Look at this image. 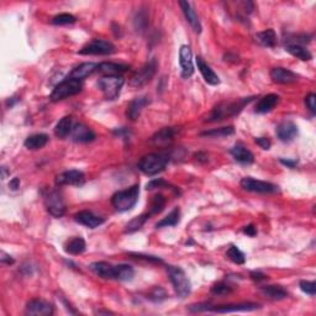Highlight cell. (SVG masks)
<instances>
[{"instance_id": "42", "label": "cell", "mask_w": 316, "mask_h": 316, "mask_svg": "<svg viewBox=\"0 0 316 316\" xmlns=\"http://www.w3.org/2000/svg\"><path fill=\"white\" fill-rule=\"evenodd\" d=\"M171 187H172V185L168 184L167 182L163 181V179H153V181L147 183L146 189L147 190H152V189H156V188H170V189H172V190H176V192H178V190H177L176 188H171Z\"/></svg>"}, {"instance_id": "52", "label": "cell", "mask_w": 316, "mask_h": 316, "mask_svg": "<svg viewBox=\"0 0 316 316\" xmlns=\"http://www.w3.org/2000/svg\"><path fill=\"white\" fill-rule=\"evenodd\" d=\"M9 187H10V189H13V190H16L18 188H20V179L14 178L13 181H10Z\"/></svg>"}, {"instance_id": "44", "label": "cell", "mask_w": 316, "mask_h": 316, "mask_svg": "<svg viewBox=\"0 0 316 316\" xmlns=\"http://www.w3.org/2000/svg\"><path fill=\"white\" fill-rule=\"evenodd\" d=\"M149 298H151L153 301H156V303L157 301H162L166 299V292L162 289V288L156 287L153 289V292L151 293V296H149Z\"/></svg>"}, {"instance_id": "18", "label": "cell", "mask_w": 316, "mask_h": 316, "mask_svg": "<svg viewBox=\"0 0 316 316\" xmlns=\"http://www.w3.org/2000/svg\"><path fill=\"white\" fill-rule=\"evenodd\" d=\"M271 78L273 79L274 83H278V84H292L298 80V76L290 69L277 67L271 71Z\"/></svg>"}, {"instance_id": "21", "label": "cell", "mask_w": 316, "mask_h": 316, "mask_svg": "<svg viewBox=\"0 0 316 316\" xmlns=\"http://www.w3.org/2000/svg\"><path fill=\"white\" fill-rule=\"evenodd\" d=\"M196 66H198L199 72L201 73L203 78L207 84L210 85H218L220 83V78H219L218 74L213 71L212 67H210L207 63L204 62V60L201 57H196Z\"/></svg>"}, {"instance_id": "33", "label": "cell", "mask_w": 316, "mask_h": 316, "mask_svg": "<svg viewBox=\"0 0 316 316\" xmlns=\"http://www.w3.org/2000/svg\"><path fill=\"white\" fill-rule=\"evenodd\" d=\"M287 52H289L292 56L296 57L300 61H310L312 58L311 54H310L305 47H303L301 45H295V43H293V45H288Z\"/></svg>"}, {"instance_id": "54", "label": "cell", "mask_w": 316, "mask_h": 316, "mask_svg": "<svg viewBox=\"0 0 316 316\" xmlns=\"http://www.w3.org/2000/svg\"><path fill=\"white\" fill-rule=\"evenodd\" d=\"M114 134L118 135V136H125V135H129L130 132L127 131L125 127H123V129H118V130H114Z\"/></svg>"}, {"instance_id": "39", "label": "cell", "mask_w": 316, "mask_h": 316, "mask_svg": "<svg viewBox=\"0 0 316 316\" xmlns=\"http://www.w3.org/2000/svg\"><path fill=\"white\" fill-rule=\"evenodd\" d=\"M226 256L227 258L232 260L234 263H236V265H245L246 262L245 253L240 248L236 247V246H231V247L227 249Z\"/></svg>"}, {"instance_id": "36", "label": "cell", "mask_w": 316, "mask_h": 316, "mask_svg": "<svg viewBox=\"0 0 316 316\" xmlns=\"http://www.w3.org/2000/svg\"><path fill=\"white\" fill-rule=\"evenodd\" d=\"M149 216H151L149 215V213L148 214H142L140 216H136V218L132 219L129 224H126V226H125V232H126V234H132V232L140 230L141 227L145 225V223L148 220Z\"/></svg>"}, {"instance_id": "19", "label": "cell", "mask_w": 316, "mask_h": 316, "mask_svg": "<svg viewBox=\"0 0 316 316\" xmlns=\"http://www.w3.org/2000/svg\"><path fill=\"white\" fill-rule=\"evenodd\" d=\"M90 270L102 279H115L116 277V267L108 262L91 263Z\"/></svg>"}, {"instance_id": "5", "label": "cell", "mask_w": 316, "mask_h": 316, "mask_svg": "<svg viewBox=\"0 0 316 316\" xmlns=\"http://www.w3.org/2000/svg\"><path fill=\"white\" fill-rule=\"evenodd\" d=\"M82 89L83 84L80 80L68 78L56 85V88H55L51 94V100L55 102L63 100V99L69 98V96L77 95V94H79L82 91Z\"/></svg>"}, {"instance_id": "23", "label": "cell", "mask_w": 316, "mask_h": 316, "mask_svg": "<svg viewBox=\"0 0 316 316\" xmlns=\"http://www.w3.org/2000/svg\"><path fill=\"white\" fill-rule=\"evenodd\" d=\"M278 102L279 96L277 95V94H268V95H265L258 102H257L256 108H254V112L258 114L270 113L278 105Z\"/></svg>"}, {"instance_id": "30", "label": "cell", "mask_w": 316, "mask_h": 316, "mask_svg": "<svg viewBox=\"0 0 316 316\" xmlns=\"http://www.w3.org/2000/svg\"><path fill=\"white\" fill-rule=\"evenodd\" d=\"M72 129H73V119L72 116H65L58 121L55 127V135L58 138H65L71 134Z\"/></svg>"}, {"instance_id": "16", "label": "cell", "mask_w": 316, "mask_h": 316, "mask_svg": "<svg viewBox=\"0 0 316 316\" xmlns=\"http://www.w3.org/2000/svg\"><path fill=\"white\" fill-rule=\"evenodd\" d=\"M74 220L78 224H80V225H84L89 227V229H95V227H99L104 224V219L93 214L91 212H88V210L77 213V214L74 215Z\"/></svg>"}, {"instance_id": "26", "label": "cell", "mask_w": 316, "mask_h": 316, "mask_svg": "<svg viewBox=\"0 0 316 316\" xmlns=\"http://www.w3.org/2000/svg\"><path fill=\"white\" fill-rule=\"evenodd\" d=\"M130 67L127 65H121V63H114V62H102L98 65V69L102 74L107 76H120V74L125 73Z\"/></svg>"}, {"instance_id": "40", "label": "cell", "mask_w": 316, "mask_h": 316, "mask_svg": "<svg viewBox=\"0 0 316 316\" xmlns=\"http://www.w3.org/2000/svg\"><path fill=\"white\" fill-rule=\"evenodd\" d=\"M231 292H232V287L225 282H219L212 287V293L214 294V295L223 296V295H227V294H230Z\"/></svg>"}, {"instance_id": "53", "label": "cell", "mask_w": 316, "mask_h": 316, "mask_svg": "<svg viewBox=\"0 0 316 316\" xmlns=\"http://www.w3.org/2000/svg\"><path fill=\"white\" fill-rule=\"evenodd\" d=\"M282 165L287 166L289 168H294L296 166V161H289V160H281Z\"/></svg>"}, {"instance_id": "29", "label": "cell", "mask_w": 316, "mask_h": 316, "mask_svg": "<svg viewBox=\"0 0 316 316\" xmlns=\"http://www.w3.org/2000/svg\"><path fill=\"white\" fill-rule=\"evenodd\" d=\"M48 142V136L46 134H35L29 136V137L25 140L24 145L27 149H31V151H36V149H40L42 147H45Z\"/></svg>"}, {"instance_id": "7", "label": "cell", "mask_w": 316, "mask_h": 316, "mask_svg": "<svg viewBox=\"0 0 316 316\" xmlns=\"http://www.w3.org/2000/svg\"><path fill=\"white\" fill-rule=\"evenodd\" d=\"M157 67H158L157 61L154 60V58L153 60L148 61L146 65H143L142 67L138 69L134 76H132L131 80H130V85H131L132 88H141L143 87V85H146L147 83L151 82L152 78L154 77V74H156L157 72Z\"/></svg>"}, {"instance_id": "55", "label": "cell", "mask_w": 316, "mask_h": 316, "mask_svg": "<svg viewBox=\"0 0 316 316\" xmlns=\"http://www.w3.org/2000/svg\"><path fill=\"white\" fill-rule=\"evenodd\" d=\"M8 176V171H7V167H2V178L5 179Z\"/></svg>"}, {"instance_id": "8", "label": "cell", "mask_w": 316, "mask_h": 316, "mask_svg": "<svg viewBox=\"0 0 316 316\" xmlns=\"http://www.w3.org/2000/svg\"><path fill=\"white\" fill-rule=\"evenodd\" d=\"M45 205L47 212L49 213L54 218H62L66 214V203L63 199L62 194L58 190H49L45 195Z\"/></svg>"}, {"instance_id": "28", "label": "cell", "mask_w": 316, "mask_h": 316, "mask_svg": "<svg viewBox=\"0 0 316 316\" xmlns=\"http://www.w3.org/2000/svg\"><path fill=\"white\" fill-rule=\"evenodd\" d=\"M260 292L271 300H282L288 296V292L281 285H265L260 288Z\"/></svg>"}, {"instance_id": "43", "label": "cell", "mask_w": 316, "mask_h": 316, "mask_svg": "<svg viewBox=\"0 0 316 316\" xmlns=\"http://www.w3.org/2000/svg\"><path fill=\"white\" fill-rule=\"evenodd\" d=\"M299 285H300L301 292H304L305 294H309V295H311V296H314L316 294V283L315 282L301 281Z\"/></svg>"}, {"instance_id": "50", "label": "cell", "mask_w": 316, "mask_h": 316, "mask_svg": "<svg viewBox=\"0 0 316 316\" xmlns=\"http://www.w3.org/2000/svg\"><path fill=\"white\" fill-rule=\"evenodd\" d=\"M243 234H246L249 237H254L257 235L256 227H254V225H252V224L251 225L245 226V229H243Z\"/></svg>"}, {"instance_id": "49", "label": "cell", "mask_w": 316, "mask_h": 316, "mask_svg": "<svg viewBox=\"0 0 316 316\" xmlns=\"http://www.w3.org/2000/svg\"><path fill=\"white\" fill-rule=\"evenodd\" d=\"M254 142L258 145L260 148L263 149H270L271 148V141L268 140L267 137H257L256 140H254Z\"/></svg>"}, {"instance_id": "13", "label": "cell", "mask_w": 316, "mask_h": 316, "mask_svg": "<svg viewBox=\"0 0 316 316\" xmlns=\"http://www.w3.org/2000/svg\"><path fill=\"white\" fill-rule=\"evenodd\" d=\"M179 63L182 67V77L183 78H189L194 73L193 66V55L192 49L189 46H182L179 49Z\"/></svg>"}, {"instance_id": "46", "label": "cell", "mask_w": 316, "mask_h": 316, "mask_svg": "<svg viewBox=\"0 0 316 316\" xmlns=\"http://www.w3.org/2000/svg\"><path fill=\"white\" fill-rule=\"evenodd\" d=\"M0 263L2 265H5V266H10V265H14L15 263V259L13 258L10 254L5 253L4 251L0 252Z\"/></svg>"}, {"instance_id": "15", "label": "cell", "mask_w": 316, "mask_h": 316, "mask_svg": "<svg viewBox=\"0 0 316 316\" xmlns=\"http://www.w3.org/2000/svg\"><path fill=\"white\" fill-rule=\"evenodd\" d=\"M71 136L72 140L78 143H88L95 140V134H94L93 130L85 126L84 124L73 125Z\"/></svg>"}, {"instance_id": "14", "label": "cell", "mask_w": 316, "mask_h": 316, "mask_svg": "<svg viewBox=\"0 0 316 316\" xmlns=\"http://www.w3.org/2000/svg\"><path fill=\"white\" fill-rule=\"evenodd\" d=\"M26 314L32 316H49L54 314V306L47 301L34 299L27 303Z\"/></svg>"}, {"instance_id": "51", "label": "cell", "mask_w": 316, "mask_h": 316, "mask_svg": "<svg viewBox=\"0 0 316 316\" xmlns=\"http://www.w3.org/2000/svg\"><path fill=\"white\" fill-rule=\"evenodd\" d=\"M251 278L253 279V281L260 282V281H265V279H267V276H266V274H263V273H260V272H252Z\"/></svg>"}, {"instance_id": "10", "label": "cell", "mask_w": 316, "mask_h": 316, "mask_svg": "<svg viewBox=\"0 0 316 316\" xmlns=\"http://www.w3.org/2000/svg\"><path fill=\"white\" fill-rule=\"evenodd\" d=\"M241 187L242 189L247 190V192H253V193H276L278 192V187L274 184H272L270 182H263V181H257V179L251 178V177H245L241 181Z\"/></svg>"}, {"instance_id": "35", "label": "cell", "mask_w": 316, "mask_h": 316, "mask_svg": "<svg viewBox=\"0 0 316 316\" xmlns=\"http://www.w3.org/2000/svg\"><path fill=\"white\" fill-rule=\"evenodd\" d=\"M116 267L115 281H131L135 276V271L129 265H118Z\"/></svg>"}, {"instance_id": "48", "label": "cell", "mask_w": 316, "mask_h": 316, "mask_svg": "<svg viewBox=\"0 0 316 316\" xmlns=\"http://www.w3.org/2000/svg\"><path fill=\"white\" fill-rule=\"evenodd\" d=\"M146 19H147L146 14H142V13L138 14V16H137V18H136V20H135L136 27H137V29H140V30L145 29V26H146V24H147Z\"/></svg>"}, {"instance_id": "20", "label": "cell", "mask_w": 316, "mask_h": 316, "mask_svg": "<svg viewBox=\"0 0 316 316\" xmlns=\"http://www.w3.org/2000/svg\"><path fill=\"white\" fill-rule=\"evenodd\" d=\"M179 5H181L183 14H184L185 19H187L188 24L192 26V29L196 32V34H200L201 32L200 21H199L198 16H196L195 10L193 9L192 4H190V3H188V2H179Z\"/></svg>"}, {"instance_id": "32", "label": "cell", "mask_w": 316, "mask_h": 316, "mask_svg": "<svg viewBox=\"0 0 316 316\" xmlns=\"http://www.w3.org/2000/svg\"><path fill=\"white\" fill-rule=\"evenodd\" d=\"M85 248H87L85 241L82 237H74L66 245L65 249L67 253L77 256V254H82L85 251Z\"/></svg>"}, {"instance_id": "2", "label": "cell", "mask_w": 316, "mask_h": 316, "mask_svg": "<svg viewBox=\"0 0 316 316\" xmlns=\"http://www.w3.org/2000/svg\"><path fill=\"white\" fill-rule=\"evenodd\" d=\"M138 195H140V187L138 184H135L127 189L114 194L112 204L118 212H127V210L132 209L137 203Z\"/></svg>"}, {"instance_id": "3", "label": "cell", "mask_w": 316, "mask_h": 316, "mask_svg": "<svg viewBox=\"0 0 316 316\" xmlns=\"http://www.w3.org/2000/svg\"><path fill=\"white\" fill-rule=\"evenodd\" d=\"M170 158L162 153H149L142 157L138 162V168L147 176H156L167 166Z\"/></svg>"}, {"instance_id": "12", "label": "cell", "mask_w": 316, "mask_h": 316, "mask_svg": "<svg viewBox=\"0 0 316 316\" xmlns=\"http://www.w3.org/2000/svg\"><path fill=\"white\" fill-rule=\"evenodd\" d=\"M259 304L254 303H242V304H229L220 305V306H210L207 311L218 312V314H227V312H237V311H254L259 309Z\"/></svg>"}, {"instance_id": "38", "label": "cell", "mask_w": 316, "mask_h": 316, "mask_svg": "<svg viewBox=\"0 0 316 316\" xmlns=\"http://www.w3.org/2000/svg\"><path fill=\"white\" fill-rule=\"evenodd\" d=\"M166 206V198L162 194H156L151 199V205H149V215L160 214Z\"/></svg>"}, {"instance_id": "37", "label": "cell", "mask_w": 316, "mask_h": 316, "mask_svg": "<svg viewBox=\"0 0 316 316\" xmlns=\"http://www.w3.org/2000/svg\"><path fill=\"white\" fill-rule=\"evenodd\" d=\"M235 129L232 126L227 127H220V129H213L210 131L201 132L200 136L203 137H214V138H220V137H226V136L234 135Z\"/></svg>"}, {"instance_id": "4", "label": "cell", "mask_w": 316, "mask_h": 316, "mask_svg": "<svg viewBox=\"0 0 316 316\" xmlns=\"http://www.w3.org/2000/svg\"><path fill=\"white\" fill-rule=\"evenodd\" d=\"M167 271L177 295L179 298H185V296L189 295L190 290H192V285H190V281L187 277V274H185V272L181 267H176V266H170Z\"/></svg>"}, {"instance_id": "27", "label": "cell", "mask_w": 316, "mask_h": 316, "mask_svg": "<svg viewBox=\"0 0 316 316\" xmlns=\"http://www.w3.org/2000/svg\"><path fill=\"white\" fill-rule=\"evenodd\" d=\"M96 69H98V65H95V63H83V65L76 67L69 73V78L82 82L83 79L89 77L90 74H93Z\"/></svg>"}, {"instance_id": "17", "label": "cell", "mask_w": 316, "mask_h": 316, "mask_svg": "<svg viewBox=\"0 0 316 316\" xmlns=\"http://www.w3.org/2000/svg\"><path fill=\"white\" fill-rule=\"evenodd\" d=\"M276 132L279 140L283 141V142H290L298 135V127H296V125L293 121H283V123L278 125Z\"/></svg>"}, {"instance_id": "22", "label": "cell", "mask_w": 316, "mask_h": 316, "mask_svg": "<svg viewBox=\"0 0 316 316\" xmlns=\"http://www.w3.org/2000/svg\"><path fill=\"white\" fill-rule=\"evenodd\" d=\"M148 104V98L146 96H140V98H135L134 100L130 101V104L127 105L126 110V116L130 120L136 121L140 118L141 112L143 110V108Z\"/></svg>"}, {"instance_id": "9", "label": "cell", "mask_w": 316, "mask_h": 316, "mask_svg": "<svg viewBox=\"0 0 316 316\" xmlns=\"http://www.w3.org/2000/svg\"><path fill=\"white\" fill-rule=\"evenodd\" d=\"M115 52V46L112 42L105 40H95L90 41L87 45L83 47L79 51V55H94V56H107V55H112Z\"/></svg>"}, {"instance_id": "31", "label": "cell", "mask_w": 316, "mask_h": 316, "mask_svg": "<svg viewBox=\"0 0 316 316\" xmlns=\"http://www.w3.org/2000/svg\"><path fill=\"white\" fill-rule=\"evenodd\" d=\"M256 41L263 47H274L277 43V35L273 29L265 30V31L258 32L256 35Z\"/></svg>"}, {"instance_id": "47", "label": "cell", "mask_w": 316, "mask_h": 316, "mask_svg": "<svg viewBox=\"0 0 316 316\" xmlns=\"http://www.w3.org/2000/svg\"><path fill=\"white\" fill-rule=\"evenodd\" d=\"M131 256H134L135 258H140V259L148 260V262L162 263V259L158 258V257H153V256H145V254H141V253H131Z\"/></svg>"}, {"instance_id": "24", "label": "cell", "mask_w": 316, "mask_h": 316, "mask_svg": "<svg viewBox=\"0 0 316 316\" xmlns=\"http://www.w3.org/2000/svg\"><path fill=\"white\" fill-rule=\"evenodd\" d=\"M174 135H176V130H174L173 127H165V129L160 130V131L153 135L152 142L156 146L166 147L171 145L172 141H173Z\"/></svg>"}, {"instance_id": "25", "label": "cell", "mask_w": 316, "mask_h": 316, "mask_svg": "<svg viewBox=\"0 0 316 316\" xmlns=\"http://www.w3.org/2000/svg\"><path fill=\"white\" fill-rule=\"evenodd\" d=\"M230 153L232 154V157H234L237 162L242 163V165H251L254 161L253 153L242 145H236L232 147Z\"/></svg>"}, {"instance_id": "45", "label": "cell", "mask_w": 316, "mask_h": 316, "mask_svg": "<svg viewBox=\"0 0 316 316\" xmlns=\"http://www.w3.org/2000/svg\"><path fill=\"white\" fill-rule=\"evenodd\" d=\"M305 104H306L307 109H309L312 114L316 113V95L314 93L309 94V95L305 98Z\"/></svg>"}, {"instance_id": "41", "label": "cell", "mask_w": 316, "mask_h": 316, "mask_svg": "<svg viewBox=\"0 0 316 316\" xmlns=\"http://www.w3.org/2000/svg\"><path fill=\"white\" fill-rule=\"evenodd\" d=\"M54 25H69L76 23V18L72 14H60V15L55 16L51 21Z\"/></svg>"}, {"instance_id": "11", "label": "cell", "mask_w": 316, "mask_h": 316, "mask_svg": "<svg viewBox=\"0 0 316 316\" xmlns=\"http://www.w3.org/2000/svg\"><path fill=\"white\" fill-rule=\"evenodd\" d=\"M85 176L83 172L77 170L66 171L63 173L58 174L56 177V184L62 187V185H74V187H80L84 184Z\"/></svg>"}, {"instance_id": "6", "label": "cell", "mask_w": 316, "mask_h": 316, "mask_svg": "<svg viewBox=\"0 0 316 316\" xmlns=\"http://www.w3.org/2000/svg\"><path fill=\"white\" fill-rule=\"evenodd\" d=\"M124 79L120 76H107L98 80V88L108 100H114L120 95Z\"/></svg>"}, {"instance_id": "1", "label": "cell", "mask_w": 316, "mask_h": 316, "mask_svg": "<svg viewBox=\"0 0 316 316\" xmlns=\"http://www.w3.org/2000/svg\"><path fill=\"white\" fill-rule=\"evenodd\" d=\"M253 98H242L238 99L236 101L231 102H221L218 107L213 109L212 114L209 116L207 121H220L226 118H231V116H236L242 112L243 108L252 101Z\"/></svg>"}, {"instance_id": "34", "label": "cell", "mask_w": 316, "mask_h": 316, "mask_svg": "<svg viewBox=\"0 0 316 316\" xmlns=\"http://www.w3.org/2000/svg\"><path fill=\"white\" fill-rule=\"evenodd\" d=\"M179 220H181V210H179V207H176L173 212H171V214H168L160 223H157L156 227L157 229H161V227L176 226L179 223Z\"/></svg>"}]
</instances>
